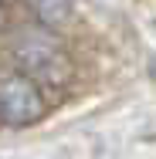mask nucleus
<instances>
[{"label":"nucleus","instance_id":"2","mask_svg":"<svg viewBox=\"0 0 156 159\" xmlns=\"http://www.w3.org/2000/svg\"><path fill=\"white\" fill-rule=\"evenodd\" d=\"M17 68L44 88H58L68 81V61L48 44H27L17 51Z\"/></svg>","mask_w":156,"mask_h":159},{"label":"nucleus","instance_id":"5","mask_svg":"<svg viewBox=\"0 0 156 159\" xmlns=\"http://www.w3.org/2000/svg\"><path fill=\"white\" fill-rule=\"evenodd\" d=\"M0 17H3V7H0Z\"/></svg>","mask_w":156,"mask_h":159},{"label":"nucleus","instance_id":"4","mask_svg":"<svg viewBox=\"0 0 156 159\" xmlns=\"http://www.w3.org/2000/svg\"><path fill=\"white\" fill-rule=\"evenodd\" d=\"M149 71H153V78H156V54H153V61H149Z\"/></svg>","mask_w":156,"mask_h":159},{"label":"nucleus","instance_id":"1","mask_svg":"<svg viewBox=\"0 0 156 159\" xmlns=\"http://www.w3.org/2000/svg\"><path fill=\"white\" fill-rule=\"evenodd\" d=\"M44 115V98L37 81H31L24 71L0 78V122L10 129L34 125Z\"/></svg>","mask_w":156,"mask_h":159},{"label":"nucleus","instance_id":"3","mask_svg":"<svg viewBox=\"0 0 156 159\" xmlns=\"http://www.w3.org/2000/svg\"><path fill=\"white\" fill-rule=\"evenodd\" d=\"M27 7L44 27H64L71 17V0H27Z\"/></svg>","mask_w":156,"mask_h":159}]
</instances>
